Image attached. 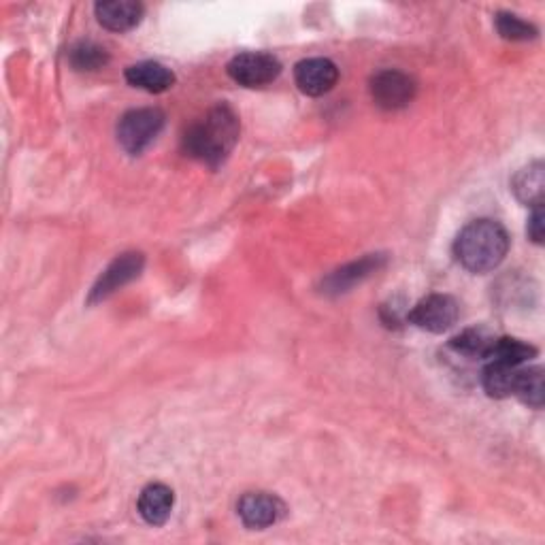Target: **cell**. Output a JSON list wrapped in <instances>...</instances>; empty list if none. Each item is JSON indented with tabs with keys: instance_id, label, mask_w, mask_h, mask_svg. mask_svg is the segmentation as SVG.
<instances>
[{
	"instance_id": "obj_1",
	"label": "cell",
	"mask_w": 545,
	"mask_h": 545,
	"mask_svg": "<svg viewBox=\"0 0 545 545\" xmlns=\"http://www.w3.org/2000/svg\"><path fill=\"white\" fill-rule=\"evenodd\" d=\"M239 141V118L228 105L213 107L184 135V152L209 167H218Z\"/></svg>"
},
{
	"instance_id": "obj_2",
	"label": "cell",
	"mask_w": 545,
	"mask_h": 545,
	"mask_svg": "<svg viewBox=\"0 0 545 545\" xmlns=\"http://www.w3.org/2000/svg\"><path fill=\"white\" fill-rule=\"evenodd\" d=\"M509 252L507 230L494 220H475L460 230L454 243L456 260L471 273H490Z\"/></svg>"
},
{
	"instance_id": "obj_3",
	"label": "cell",
	"mask_w": 545,
	"mask_h": 545,
	"mask_svg": "<svg viewBox=\"0 0 545 545\" xmlns=\"http://www.w3.org/2000/svg\"><path fill=\"white\" fill-rule=\"evenodd\" d=\"M164 113L156 107L132 109L122 115L118 124V141L132 156L143 154L164 128Z\"/></svg>"
},
{
	"instance_id": "obj_4",
	"label": "cell",
	"mask_w": 545,
	"mask_h": 545,
	"mask_svg": "<svg viewBox=\"0 0 545 545\" xmlns=\"http://www.w3.org/2000/svg\"><path fill=\"white\" fill-rule=\"evenodd\" d=\"M282 73V64L271 54L262 52H247L239 54L228 62V75L239 86L245 88H262L273 81Z\"/></svg>"
},
{
	"instance_id": "obj_5",
	"label": "cell",
	"mask_w": 545,
	"mask_h": 545,
	"mask_svg": "<svg viewBox=\"0 0 545 545\" xmlns=\"http://www.w3.org/2000/svg\"><path fill=\"white\" fill-rule=\"evenodd\" d=\"M145 267V258L139 252H128L115 258L109 267L103 271V275L96 279V284L90 290L88 303L96 305L107 301L111 294L122 290L132 279H137Z\"/></svg>"
},
{
	"instance_id": "obj_6",
	"label": "cell",
	"mask_w": 545,
	"mask_h": 545,
	"mask_svg": "<svg viewBox=\"0 0 545 545\" xmlns=\"http://www.w3.org/2000/svg\"><path fill=\"white\" fill-rule=\"evenodd\" d=\"M371 96L375 105L386 111L403 109L416 98V81L396 69L379 71L371 79Z\"/></svg>"
},
{
	"instance_id": "obj_7",
	"label": "cell",
	"mask_w": 545,
	"mask_h": 545,
	"mask_svg": "<svg viewBox=\"0 0 545 545\" xmlns=\"http://www.w3.org/2000/svg\"><path fill=\"white\" fill-rule=\"evenodd\" d=\"M407 320L428 333L439 335L456 324L458 303L448 294H431L409 311Z\"/></svg>"
},
{
	"instance_id": "obj_8",
	"label": "cell",
	"mask_w": 545,
	"mask_h": 545,
	"mask_svg": "<svg viewBox=\"0 0 545 545\" xmlns=\"http://www.w3.org/2000/svg\"><path fill=\"white\" fill-rule=\"evenodd\" d=\"M237 511L247 528L262 531V528L275 526L279 520H284L286 505L271 492H247L241 497Z\"/></svg>"
},
{
	"instance_id": "obj_9",
	"label": "cell",
	"mask_w": 545,
	"mask_h": 545,
	"mask_svg": "<svg viewBox=\"0 0 545 545\" xmlns=\"http://www.w3.org/2000/svg\"><path fill=\"white\" fill-rule=\"evenodd\" d=\"M294 81L307 96H324L337 86L339 69L328 58H307L296 64Z\"/></svg>"
},
{
	"instance_id": "obj_10",
	"label": "cell",
	"mask_w": 545,
	"mask_h": 545,
	"mask_svg": "<svg viewBox=\"0 0 545 545\" xmlns=\"http://www.w3.org/2000/svg\"><path fill=\"white\" fill-rule=\"evenodd\" d=\"M384 264H386L384 254H369L356 262L345 264V267L337 269L333 275H328L324 279L322 288L326 294H343L352 290L356 284L365 282V279H369L373 273L382 269Z\"/></svg>"
},
{
	"instance_id": "obj_11",
	"label": "cell",
	"mask_w": 545,
	"mask_h": 545,
	"mask_svg": "<svg viewBox=\"0 0 545 545\" xmlns=\"http://www.w3.org/2000/svg\"><path fill=\"white\" fill-rule=\"evenodd\" d=\"M173 505H175V494L169 486L164 484L145 486L139 494V503H137L141 518L152 526L167 524L173 514Z\"/></svg>"
},
{
	"instance_id": "obj_12",
	"label": "cell",
	"mask_w": 545,
	"mask_h": 545,
	"mask_svg": "<svg viewBox=\"0 0 545 545\" xmlns=\"http://www.w3.org/2000/svg\"><path fill=\"white\" fill-rule=\"evenodd\" d=\"M126 81L130 86H135L139 90H145L150 94H162L173 88L175 84V75L167 66L160 62H139L132 64L126 69Z\"/></svg>"
},
{
	"instance_id": "obj_13",
	"label": "cell",
	"mask_w": 545,
	"mask_h": 545,
	"mask_svg": "<svg viewBox=\"0 0 545 545\" xmlns=\"http://www.w3.org/2000/svg\"><path fill=\"white\" fill-rule=\"evenodd\" d=\"M94 11L98 22L107 30L126 32L141 22L145 9L141 3H132V0H109V3H98Z\"/></svg>"
},
{
	"instance_id": "obj_14",
	"label": "cell",
	"mask_w": 545,
	"mask_h": 545,
	"mask_svg": "<svg viewBox=\"0 0 545 545\" xmlns=\"http://www.w3.org/2000/svg\"><path fill=\"white\" fill-rule=\"evenodd\" d=\"M511 190H514L516 198L520 203L528 207H543V196H545V173L543 164L533 162L522 169L514 181H511Z\"/></svg>"
},
{
	"instance_id": "obj_15",
	"label": "cell",
	"mask_w": 545,
	"mask_h": 545,
	"mask_svg": "<svg viewBox=\"0 0 545 545\" xmlns=\"http://www.w3.org/2000/svg\"><path fill=\"white\" fill-rule=\"evenodd\" d=\"M520 371L522 367L503 365V362H486L484 377H482L484 390L488 392V396H492V399H507V396L516 392Z\"/></svg>"
},
{
	"instance_id": "obj_16",
	"label": "cell",
	"mask_w": 545,
	"mask_h": 545,
	"mask_svg": "<svg viewBox=\"0 0 545 545\" xmlns=\"http://www.w3.org/2000/svg\"><path fill=\"white\" fill-rule=\"evenodd\" d=\"M535 356H537V350L533 348V345H528L520 339L497 337L490 345V350L486 352L484 360L486 362H503V365H511V367H522L524 362H528Z\"/></svg>"
},
{
	"instance_id": "obj_17",
	"label": "cell",
	"mask_w": 545,
	"mask_h": 545,
	"mask_svg": "<svg viewBox=\"0 0 545 545\" xmlns=\"http://www.w3.org/2000/svg\"><path fill=\"white\" fill-rule=\"evenodd\" d=\"M494 337L488 328L484 326H475V328H467L462 330L460 335H456L450 345L452 350L462 354V356H469V358H484L486 352L490 350V345L494 343Z\"/></svg>"
},
{
	"instance_id": "obj_18",
	"label": "cell",
	"mask_w": 545,
	"mask_h": 545,
	"mask_svg": "<svg viewBox=\"0 0 545 545\" xmlns=\"http://www.w3.org/2000/svg\"><path fill=\"white\" fill-rule=\"evenodd\" d=\"M514 396L533 407V409H541L543 407V399H545V386H543V369L541 367H533V369H522L518 375V384H516V392Z\"/></svg>"
},
{
	"instance_id": "obj_19",
	"label": "cell",
	"mask_w": 545,
	"mask_h": 545,
	"mask_svg": "<svg viewBox=\"0 0 545 545\" xmlns=\"http://www.w3.org/2000/svg\"><path fill=\"white\" fill-rule=\"evenodd\" d=\"M69 60L75 71H98L103 69V66H107L109 54L105 47H101L94 41H81L71 49Z\"/></svg>"
},
{
	"instance_id": "obj_20",
	"label": "cell",
	"mask_w": 545,
	"mask_h": 545,
	"mask_svg": "<svg viewBox=\"0 0 545 545\" xmlns=\"http://www.w3.org/2000/svg\"><path fill=\"white\" fill-rule=\"evenodd\" d=\"M494 24H497L499 35L505 41H533L539 35V30L533 24L524 22L514 13H499Z\"/></svg>"
},
{
	"instance_id": "obj_21",
	"label": "cell",
	"mask_w": 545,
	"mask_h": 545,
	"mask_svg": "<svg viewBox=\"0 0 545 545\" xmlns=\"http://www.w3.org/2000/svg\"><path fill=\"white\" fill-rule=\"evenodd\" d=\"M543 207H535L533 209V216L531 220H528V237H531L533 243L541 245L543 243Z\"/></svg>"
}]
</instances>
